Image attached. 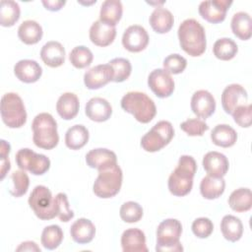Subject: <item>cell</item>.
I'll use <instances>...</instances> for the list:
<instances>
[{"label": "cell", "instance_id": "6da1fadb", "mask_svg": "<svg viewBox=\"0 0 252 252\" xmlns=\"http://www.w3.org/2000/svg\"><path fill=\"white\" fill-rule=\"evenodd\" d=\"M178 39L181 48L190 56L202 55L207 46L203 26L195 19L184 20L178 28Z\"/></svg>", "mask_w": 252, "mask_h": 252}, {"label": "cell", "instance_id": "7a4b0ae2", "mask_svg": "<svg viewBox=\"0 0 252 252\" xmlns=\"http://www.w3.org/2000/svg\"><path fill=\"white\" fill-rule=\"evenodd\" d=\"M197 171V163L191 156H181L176 168L168 178L169 192L177 197L187 195L193 186V177Z\"/></svg>", "mask_w": 252, "mask_h": 252}, {"label": "cell", "instance_id": "3957f363", "mask_svg": "<svg viewBox=\"0 0 252 252\" xmlns=\"http://www.w3.org/2000/svg\"><path fill=\"white\" fill-rule=\"evenodd\" d=\"M32 129L33 132L32 141L40 149L51 150L59 142L57 133V123L53 116L47 112L37 114L32 121Z\"/></svg>", "mask_w": 252, "mask_h": 252}, {"label": "cell", "instance_id": "277c9868", "mask_svg": "<svg viewBox=\"0 0 252 252\" xmlns=\"http://www.w3.org/2000/svg\"><path fill=\"white\" fill-rule=\"evenodd\" d=\"M121 107L141 123H149L157 113L154 100L142 92H129L121 98Z\"/></svg>", "mask_w": 252, "mask_h": 252}, {"label": "cell", "instance_id": "5b68a950", "mask_svg": "<svg viewBox=\"0 0 252 252\" xmlns=\"http://www.w3.org/2000/svg\"><path fill=\"white\" fill-rule=\"evenodd\" d=\"M122 170L117 162L108 164L98 169V175L94 183V193L103 199L115 196L122 185Z\"/></svg>", "mask_w": 252, "mask_h": 252}, {"label": "cell", "instance_id": "8992f818", "mask_svg": "<svg viewBox=\"0 0 252 252\" xmlns=\"http://www.w3.org/2000/svg\"><path fill=\"white\" fill-rule=\"evenodd\" d=\"M182 233L181 222L176 219L162 220L157 229L156 250L160 252H180L183 247L179 241Z\"/></svg>", "mask_w": 252, "mask_h": 252}, {"label": "cell", "instance_id": "52a82bcc", "mask_svg": "<svg viewBox=\"0 0 252 252\" xmlns=\"http://www.w3.org/2000/svg\"><path fill=\"white\" fill-rule=\"evenodd\" d=\"M1 118L9 128H20L27 121L23 99L16 93H7L1 98Z\"/></svg>", "mask_w": 252, "mask_h": 252}, {"label": "cell", "instance_id": "ba28073f", "mask_svg": "<svg viewBox=\"0 0 252 252\" xmlns=\"http://www.w3.org/2000/svg\"><path fill=\"white\" fill-rule=\"evenodd\" d=\"M29 205L40 220H48L57 217L55 199L52 197L50 190L43 185H37L33 188L29 197Z\"/></svg>", "mask_w": 252, "mask_h": 252}, {"label": "cell", "instance_id": "9c48e42d", "mask_svg": "<svg viewBox=\"0 0 252 252\" xmlns=\"http://www.w3.org/2000/svg\"><path fill=\"white\" fill-rule=\"evenodd\" d=\"M174 129L169 121L156 123L141 139V146L146 152L154 153L165 147L173 138Z\"/></svg>", "mask_w": 252, "mask_h": 252}, {"label": "cell", "instance_id": "30bf717a", "mask_svg": "<svg viewBox=\"0 0 252 252\" xmlns=\"http://www.w3.org/2000/svg\"><path fill=\"white\" fill-rule=\"evenodd\" d=\"M15 158L22 170H28L34 175H42L50 167V159L46 156L36 154L28 148L19 150Z\"/></svg>", "mask_w": 252, "mask_h": 252}, {"label": "cell", "instance_id": "8fae6325", "mask_svg": "<svg viewBox=\"0 0 252 252\" xmlns=\"http://www.w3.org/2000/svg\"><path fill=\"white\" fill-rule=\"evenodd\" d=\"M148 85L158 97H168L174 91V81L166 70L155 69L148 77Z\"/></svg>", "mask_w": 252, "mask_h": 252}, {"label": "cell", "instance_id": "7c38bea8", "mask_svg": "<svg viewBox=\"0 0 252 252\" xmlns=\"http://www.w3.org/2000/svg\"><path fill=\"white\" fill-rule=\"evenodd\" d=\"M232 1L230 0H209L199 5V14L209 23L218 24L225 19L226 12Z\"/></svg>", "mask_w": 252, "mask_h": 252}, {"label": "cell", "instance_id": "4fadbf2b", "mask_svg": "<svg viewBox=\"0 0 252 252\" xmlns=\"http://www.w3.org/2000/svg\"><path fill=\"white\" fill-rule=\"evenodd\" d=\"M149 43V34L145 28L139 25L128 27L122 36L123 46L130 52H140Z\"/></svg>", "mask_w": 252, "mask_h": 252}, {"label": "cell", "instance_id": "5bb4252c", "mask_svg": "<svg viewBox=\"0 0 252 252\" xmlns=\"http://www.w3.org/2000/svg\"><path fill=\"white\" fill-rule=\"evenodd\" d=\"M191 109L197 117L207 119L216 110L215 97L210 92L206 90H199L192 95Z\"/></svg>", "mask_w": 252, "mask_h": 252}, {"label": "cell", "instance_id": "9a60e30c", "mask_svg": "<svg viewBox=\"0 0 252 252\" xmlns=\"http://www.w3.org/2000/svg\"><path fill=\"white\" fill-rule=\"evenodd\" d=\"M113 70L109 64H99L89 69L84 75L85 86L90 90H97L112 81Z\"/></svg>", "mask_w": 252, "mask_h": 252}, {"label": "cell", "instance_id": "2e32d148", "mask_svg": "<svg viewBox=\"0 0 252 252\" xmlns=\"http://www.w3.org/2000/svg\"><path fill=\"white\" fill-rule=\"evenodd\" d=\"M248 94L246 90L238 84L228 85L221 94V105L223 110L231 114L234 109L247 102Z\"/></svg>", "mask_w": 252, "mask_h": 252}, {"label": "cell", "instance_id": "e0dca14e", "mask_svg": "<svg viewBox=\"0 0 252 252\" xmlns=\"http://www.w3.org/2000/svg\"><path fill=\"white\" fill-rule=\"evenodd\" d=\"M203 167L210 176L223 177L228 170L229 162L223 154L213 151L204 156Z\"/></svg>", "mask_w": 252, "mask_h": 252}, {"label": "cell", "instance_id": "ac0fdd59", "mask_svg": "<svg viewBox=\"0 0 252 252\" xmlns=\"http://www.w3.org/2000/svg\"><path fill=\"white\" fill-rule=\"evenodd\" d=\"M116 36L115 27L102 23L101 21H95L90 28V39L97 46H107L113 42Z\"/></svg>", "mask_w": 252, "mask_h": 252}, {"label": "cell", "instance_id": "d6986e66", "mask_svg": "<svg viewBox=\"0 0 252 252\" xmlns=\"http://www.w3.org/2000/svg\"><path fill=\"white\" fill-rule=\"evenodd\" d=\"M15 76L24 83H34L42 74L40 65L32 59H23L16 63L14 66Z\"/></svg>", "mask_w": 252, "mask_h": 252}, {"label": "cell", "instance_id": "ffe728a7", "mask_svg": "<svg viewBox=\"0 0 252 252\" xmlns=\"http://www.w3.org/2000/svg\"><path fill=\"white\" fill-rule=\"evenodd\" d=\"M123 252H148L145 233L139 228H128L121 235Z\"/></svg>", "mask_w": 252, "mask_h": 252}, {"label": "cell", "instance_id": "44dd1931", "mask_svg": "<svg viewBox=\"0 0 252 252\" xmlns=\"http://www.w3.org/2000/svg\"><path fill=\"white\" fill-rule=\"evenodd\" d=\"M86 115L93 121L103 122L110 118L112 107L110 103L102 97H92L86 104Z\"/></svg>", "mask_w": 252, "mask_h": 252}, {"label": "cell", "instance_id": "7402d4cb", "mask_svg": "<svg viewBox=\"0 0 252 252\" xmlns=\"http://www.w3.org/2000/svg\"><path fill=\"white\" fill-rule=\"evenodd\" d=\"M40 58L49 67H59L65 62V49L58 41H48L40 50Z\"/></svg>", "mask_w": 252, "mask_h": 252}, {"label": "cell", "instance_id": "603a6c76", "mask_svg": "<svg viewBox=\"0 0 252 252\" xmlns=\"http://www.w3.org/2000/svg\"><path fill=\"white\" fill-rule=\"evenodd\" d=\"M72 239L79 244L90 243L95 234L94 224L89 219L81 218L77 220L70 227Z\"/></svg>", "mask_w": 252, "mask_h": 252}, {"label": "cell", "instance_id": "cb8c5ba5", "mask_svg": "<svg viewBox=\"0 0 252 252\" xmlns=\"http://www.w3.org/2000/svg\"><path fill=\"white\" fill-rule=\"evenodd\" d=\"M150 25L158 33L169 32L173 26L174 18L171 12L162 7H157L150 16Z\"/></svg>", "mask_w": 252, "mask_h": 252}, {"label": "cell", "instance_id": "d4e9b609", "mask_svg": "<svg viewBox=\"0 0 252 252\" xmlns=\"http://www.w3.org/2000/svg\"><path fill=\"white\" fill-rule=\"evenodd\" d=\"M79 98L73 93H64L56 103V110L61 118L65 120L73 119L79 112Z\"/></svg>", "mask_w": 252, "mask_h": 252}, {"label": "cell", "instance_id": "484cf974", "mask_svg": "<svg viewBox=\"0 0 252 252\" xmlns=\"http://www.w3.org/2000/svg\"><path fill=\"white\" fill-rule=\"evenodd\" d=\"M86 162L90 167L99 169L108 164L117 162V158L114 152L107 149L98 148L91 150L86 155Z\"/></svg>", "mask_w": 252, "mask_h": 252}, {"label": "cell", "instance_id": "4316f807", "mask_svg": "<svg viewBox=\"0 0 252 252\" xmlns=\"http://www.w3.org/2000/svg\"><path fill=\"white\" fill-rule=\"evenodd\" d=\"M123 13L122 3L119 0H105L99 11V21L109 26L115 27L120 21Z\"/></svg>", "mask_w": 252, "mask_h": 252}, {"label": "cell", "instance_id": "83f0119b", "mask_svg": "<svg viewBox=\"0 0 252 252\" xmlns=\"http://www.w3.org/2000/svg\"><path fill=\"white\" fill-rule=\"evenodd\" d=\"M231 31L239 39L247 40L252 34L251 17L246 12H237L231 19Z\"/></svg>", "mask_w": 252, "mask_h": 252}, {"label": "cell", "instance_id": "f1b7e54d", "mask_svg": "<svg viewBox=\"0 0 252 252\" xmlns=\"http://www.w3.org/2000/svg\"><path fill=\"white\" fill-rule=\"evenodd\" d=\"M225 181L223 177L205 176L200 183V192L205 199L213 200L220 197L224 192Z\"/></svg>", "mask_w": 252, "mask_h": 252}, {"label": "cell", "instance_id": "f546056e", "mask_svg": "<svg viewBox=\"0 0 252 252\" xmlns=\"http://www.w3.org/2000/svg\"><path fill=\"white\" fill-rule=\"evenodd\" d=\"M211 139L212 142L219 147L229 148L235 144L237 133L227 124H219L212 130Z\"/></svg>", "mask_w": 252, "mask_h": 252}, {"label": "cell", "instance_id": "4dcf8cb0", "mask_svg": "<svg viewBox=\"0 0 252 252\" xmlns=\"http://www.w3.org/2000/svg\"><path fill=\"white\" fill-rule=\"evenodd\" d=\"M42 33L41 26L33 20L24 21L18 29V36L26 44L37 43L41 39Z\"/></svg>", "mask_w": 252, "mask_h": 252}, {"label": "cell", "instance_id": "1f68e13d", "mask_svg": "<svg viewBox=\"0 0 252 252\" xmlns=\"http://www.w3.org/2000/svg\"><path fill=\"white\" fill-rule=\"evenodd\" d=\"M220 230L226 240L236 242L243 234V224L238 218L232 215H226L220 221Z\"/></svg>", "mask_w": 252, "mask_h": 252}, {"label": "cell", "instance_id": "d6a6232c", "mask_svg": "<svg viewBox=\"0 0 252 252\" xmlns=\"http://www.w3.org/2000/svg\"><path fill=\"white\" fill-rule=\"evenodd\" d=\"M89 141V131L81 124L70 127L65 134V144L71 150H80Z\"/></svg>", "mask_w": 252, "mask_h": 252}, {"label": "cell", "instance_id": "836d02e7", "mask_svg": "<svg viewBox=\"0 0 252 252\" xmlns=\"http://www.w3.org/2000/svg\"><path fill=\"white\" fill-rule=\"evenodd\" d=\"M229 207L237 212H247L252 207V193L249 188H238L228 197Z\"/></svg>", "mask_w": 252, "mask_h": 252}, {"label": "cell", "instance_id": "e575fe53", "mask_svg": "<svg viewBox=\"0 0 252 252\" xmlns=\"http://www.w3.org/2000/svg\"><path fill=\"white\" fill-rule=\"evenodd\" d=\"M20 6L12 0L0 2V24L3 27H12L20 18Z\"/></svg>", "mask_w": 252, "mask_h": 252}, {"label": "cell", "instance_id": "d590c367", "mask_svg": "<svg viewBox=\"0 0 252 252\" xmlns=\"http://www.w3.org/2000/svg\"><path fill=\"white\" fill-rule=\"evenodd\" d=\"M238 51L237 44L235 41L228 37H222L218 39L214 46H213V52L214 55L220 60L227 61L232 59Z\"/></svg>", "mask_w": 252, "mask_h": 252}, {"label": "cell", "instance_id": "8d00e7d4", "mask_svg": "<svg viewBox=\"0 0 252 252\" xmlns=\"http://www.w3.org/2000/svg\"><path fill=\"white\" fill-rule=\"evenodd\" d=\"M41 244L45 249H56L63 240V231L57 224L45 226L41 233Z\"/></svg>", "mask_w": 252, "mask_h": 252}, {"label": "cell", "instance_id": "74e56055", "mask_svg": "<svg viewBox=\"0 0 252 252\" xmlns=\"http://www.w3.org/2000/svg\"><path fill=\"white\" fill-rule=\"evenodd\" d=\"M93 59L94 55L92 51L84 45L74 47L69 55V60L71 64L78 69H83L90 66L93 62Z\"/></svg>", "mask_w": 252, "mask_h": 252}, {"label": "cell", "instance_id": "f35d334b", "mask_svg": "<svg viewBox=\"0 0 252 252\" xmlns=\"http://www.w3.org/2000/svg\"><path fill=\"white\" fill-rule=\"evenodd\" d=\"M108 64L113 70L112 82L121 83L129 78L132 71V66L128 59L118 57L110 60Z\"/></svg>", "mask_w": 252, "mask_h": 252}, {"label": "cell", "instance_id": "ab89813d", "mask_svg": "<svg viewBox=\"0 0 252 252\" xmlns=\"http://www.w3.org/2000/svg\"><path fill=\"white\" fill-rule=\"evenodd\" d=\"M119 215L121 220L125 222H137L143 217V208L134 201H128L121 206Z\"/></svg>", "mask_w": 252, "mask_h": 252}, {"label": "cell", "instance_id": "60d3db41", "mask_svg": "<svg viewBox=\"0 0 252 252\" xmlns=\"http://www.w3.org/2000/svg\"><path fill=\"white\" fill-rule=\"evenodd\" d=\"M11 179L13 187L10 189V194L14 197H21L25 195L29 189L30 178L24 170H16L12 173Z\"/></svg>", "mask_w": 252, "mask_h": 252}, {"label": "cell", "instance_id": "b9f144b4", "mask_svg": "<svg viewBox=\"0 0 252 252\" xmlns=\"http://www.w3.org/2000/svg\"><path fill=\"white\" fill-rule=\"evenodd\" d=\"M187 66V60L177 54H170L163 60V68L170 74H180L182 73Z\"/></svg>", "mask_w": 252, "mask_h": 252}, {"label": "cell", "instance_id": "7bdbcfd3", "mask_svg": "<svg viewBox=\"0 0 252 252\" xmlns=\"http://www.w3.org/2000/svg\"><path fill=\"white\" fill-rule=\"evenodd\" d=\"M180 128L189 136H202L209 130L208 124L198 118H190L180 124Z\"/></svg>", "mask_w": 252, "mask_h": 252}, {"label": "cell", "instance_id": "ee69618b", "mask_svg": "<svg viewBox=\"0 0 252 252\" xmlns=\"http://www.w3.org/2000/svg\"><path fill=\"white\" fill-rule=\"evenodd\" d=\"M57 206V217L61 221L67 222L74 218V212L70 209L67 195L65 193H58L55 197Z\"/></svg>", "mask_w": 252, "mask_h": 252}, {"label": "cell", "instance_id": "f6af8a7d", "mask_svg": "<svg viewBox=\"0 0 252 252\" xmlns=\"http://www.w3.org/2000/svg\"><path fill=\"white\" fill-rule=\"evenodd\" d=\"M234 121L240 127L248 128L252 123V106L251 104H243L237 106L231 113Z\"/></svg>", "mask_w": 252, "mask_h": 252}, {"label": "cell", "instance_id": "bcb514c9", "mask_svg": "<svg viewBox=\"0 0 252 252\" xmlns=\"http://www.w3.org/2000/svg\"><path fill=\"white\" fill-rule=\"evenodd\" d=\"M214 230V224L208 218H198L192 223V231L199 238L209 237Z\"/></svg>", "mask_w": 252, "mask_h": 252}, {"label": "cell", "instance_id": "7dc6e473", "mask_svg": "<svg viewBox=\"0 0 252 252\" xmlns=\"http://www.w3.org/2000/svg\"><path fill=\"white\" fill-rule=\"evenodd\" d=\"M65 3L66 2L62 0H42L43 6L49 11H59L65 5Z\"/></svg>", "mask_w": 252, "mask_h": 252}, {"label": "cell", "instance_id": "c3c4849f", "mask_svg": "<svg viewBox=\"0 0 252 252\" xmlns=\"http://www.w3.org/2000/svg\"><path fill=\"white\" fill-rule=\"evenodd\" d=\"M17 251H39L40 248L33 241H25L20 244V246L16 249Z\"/></svg>", "mask_w": 252, "mask_h": 252}, {"label": "cell", "instance_id": "681fc988", "mask_svg": "<svg viewBox=\"0 0 252 252\" xmlns=\"http://www.w3.org/2000/svg\"><path fill=\"white\" fill-rule=\"evenodd\" d=\"M10 168H11V163L8 158V156L1 157V180L4 179L6 173L10 170Z\"/></svg>", "mask_w": 252, "mask_h": 252}]
</instances>
